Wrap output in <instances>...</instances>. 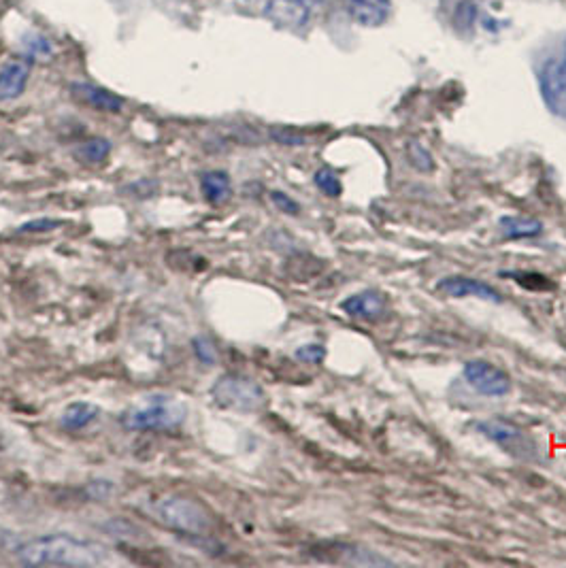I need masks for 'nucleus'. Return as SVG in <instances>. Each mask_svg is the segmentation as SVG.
<instances>
[{
	"label": "nucleus",
	"mask_w": 566,
	"mask_h": 568,
	"mask_svg": "<svg viewBox=\"0 0 566 568\" xmlns=\"http://www.w3.org/2000/svg\"><path fill=\"white\" fill-rule=\"evenodd\" d=\"M15 560L26 566H103L111 562L101 543L71 534H45L15 547Z\"/></svg>",
	"instance_id": "obj_1"
},
{
	"label": "nucleus",
	"mask_w": 566,
	"mask_h": 568,
	"mask_svg": "<svg viewBox=\"0 0 566 568\" xmlns=\"http://www.w3.org/2000/svg\"><path fill=\"white\" fill-rule=\"evenodd\" d=\"M147 513L162 528L179 534H192V537H203L213 526L207 507L181 494H164L154 498L147 507Z\"/></svg>",
	"instance_id": "obj_2"
},
{
	"label": "nucleus",
	"mask_w": 566,
	"mask_h": 568,
	"mask_svg": "<svg viewBox=\"0 0 566 568\" xmlns=\"http://www.w3.org/2000/svg\"><path fill=\"white\" fill-rule=\"evenodd\" d=\"M188 417V407L183 400L171 394H149L141 403L128 407L120 424L126 430L137 432H160V430H177Z\"/></svg>",
	"instance_id": "obj_3"
},
{
	"label": "nucleus",
	"mask_w": 566,
	"mask_h": 568,
	"mask_svg": "<svg viewBox=\"0 0 566 568\" xmlns=\"http://www.w3.org/2000/svg\"><path fill=\"white\" fill-rule=\"evenodd\" d=\"M211 396L215 403L235 411H258L264 405V390L254 379L228 373L213 383Z\"/></svg>",
	"instance_id": "obj_4"
},
{
	"label": "nucleus",
	"mask_w": 566,
	"mask_h": 568,
	"mask_svg": "<svg viewBox=\"0 0 566 568\" xmlns=\"http://www.w3.org/2000/svg\"><path fill=\"white\" fill-rule=\"evenodd\" d=\"M462 375H464L466 383H469V386L481 396L503 398V396L511 394V390H513L511 377L503 369H498V366H494L486 360L466 362Z\"/></svg>",
	"instance_id": "obj_5"
},
{
	"label": "nucleus",
	"mask_w": 566,
	"mask_h": 568,
	"mask_svg": "<svg viewBox=\"0 0 566 568\" xmlns=\"http://www.w3.org/2000/svg\"><path fill=\"white\" fill-rule=\"evenodd\" d=\"M547 109L566 118V62H547L539 75Z\"/></svg>",
	"instance_id": "obj_6"
},
{
	"label": "nucleus",
	"mask_w": 566,
	"mask_h": 568,
	"mask_svg": "<svg viewBox=\"0 0 566 568\" xmlns=\"http://www.w3.org/2000/svg\"><path fill=\"white\" fill-rule=\"evenodd\" d=\"M437 290L443 292L449 298H466V296H475L486 300V303L492 305H501L503 303V296L496 288H492L490 283L486 281H479L475 277H443L437 283Z\"/></svg>",
	"instance_id": "obj_7"
},
{
	"label": "nucleus",
	"mask_w": 566,
	"mask_h": 568,
	"mask_svg": "<svg viewBox=\"0 0 566 568\" xmlns=\"http://www.w3.org/2000/svg\"><path fill=\"white\" fill-rule=\"evenodd\" d=\"M264 13L275 26L286 30H298L309 20L311 0H269Z\"/></svg>",
	"instance_id": "obj_8"
},
{
	"label": "nucleus",
	"mask_w": 566,
	"mask_h": 568,
	"mask_svg": "<svg viewBox=\"0 0 566 568\" xmlns=\"http://www.w3.org/2000/svg\"><path fill=\"white\" fill-rule=\"evenodd\" d=\"M71 94L79 100V103L88 105L96 111H105V113H120L124 109V100L109 92L107 88L94 86V83L88 81H75L71 83Z\"/></svg>",
	"instance_id": "obj_9"
},
{
	"label": "nucleus",
	"mask_w": 566,
	"mask_h": 568,
	"mask_svg": "<svg viewBox=\"0 0 566 568\" xmlns=\"http://www.w3.org/2000/svg\"><path fill=\"white\" fill-rule=\"evenodd\" d=\"M386 296L377 290H364L360 294H354L345 298L341 303V311L354 320H377L386 313Z\"/></svg>",
	"instance_id": "obj_10"
},
{
	"label": "nucleus",
	"mask_w": 566,
	"mask_h": 568,
	"mask_svg": "<svg viewBox=\"0 0 566 568\" xmlns=\"http://www.w3.org/2000/svg\"><path fill=\"white\" fill-rule=\"evenodd\" d=\"M30 64L26 60H13L0 71V103L20 98L28 86Z\"/></svg>",
	"instance_id": "obj_11"
},
{
	"label": "nucleus",
	"mask_w": 566,
	"mask_h": 568,
	"mask_svg": "<svg viewBox=\"0 0 566 568\" xmlns=\"http://www.w3.org/2000/svg\"><path fill=\"white\" fill-rule=\"evenodd\" d=\"M349 15L366 28H377L390 18V0H347Z\"/></svg>",
	"instance_id": "obj_12"
},
{
	"label": "nucleus",
	"mask_w": 566,
	"mask_h": 568,
	"mask_svg": "<svg viewBox=\"0 0 566 568\" xmlns=\"http://www.w3.org/2000/svg\"><path fill=\"white\" fill-rule=\"evenodd\" d=\"M498 230L509 241H522V239H535L543 232V224L535 217L526 215H503L498 220Z\"/></svg>",
	"instance_id": "obj_13"
},
{
	"label": "nucleus",
	"mask_w": 566,
	"mask_h": 568,
	"mask_svg": "<svg viewBox=\"0 0 566 568\" xmlns=\"http://www.w3.org/2000/svg\"><path fill=\"white\" fill-rule=\"evenodd\" d=\"M201 192L213 207H222L232 198V179L226 171H205L201 175Z\"/></svg>",
	"instance_id": "obj_14"
},
{
	"label": "nucleus",
	"mask_w": 566,
	"mask_h": 568,
	"mask_svg": "<svg viewBox=\"0 0 566 568\" xmlns=\"http://www.w3.org/2000/svg\"><path fill=\"white\" fill-rule=\"evenodd\" d=\"M477 430L484 434L486 439H490L492 443L501 445V447H513V445L522 447V443H524V432L507 420L479 422Z\"/></svg>",
	"instance_id": "obj_15"
},
{
	"label": "nucleus",
	"mask_w": 566,
	"mask_h": 568,
	"mask_svg": "<svg viewBox=\"0 0 566 568\" xmlns=\"http://www.w3.org/2000/svg\"><path fill=\"white\" fill-rule=\"evenodd\" d=\"M98 417H101V407L79 400V403H71L62 411L60 426L66 430H83L94 424Z\"/></svg>",
	"instance_id": "obj_16"
},
{
	"label": "nucleus",
	"mask_w": 566,
	"mask_h": 568,
	"mask_svg": "<svg viewBox=\"0 0 566 568\" xmlns=\"http://www.w3.org/2000/svg\"><path fill=\"white\" fill-rule=\"evenodd\" d=\"M111 154V141L105 137H92L75 149V158L83 164H101Z\"/></svg>",
	"instance_id": "obj_17"
},
{
	"label": "nucleus",
	"mask_w": 566,
	"mask_h": 568,
	"mask_svg": "<svg viewBox=\"0 0 566 568\" xmlns=\"http://www.w3.org/2000/svg\"><path fill=\"white\" fill-rule=\"evenodd\" d=\"M313 183H315V186H318V190H322L330 198H339L343 194L341 177H339V173L335 169H330V166H322V169L315 171Z\"/></svg>",
	"instance_id": "obj_18"
},
{
	"label": "nucleus",
	"mask_w": 566,
	"mask_h": 568,
	"mask_svg": "<svg viewBox=\"0 0 566 568\" xmlns=\"http://www.w3.org/2000/svg\"><path fill=\"white\" fill-rule=\"evenodd\" d=\"M24 52L28 58H49L52 56V43L41 35H28L24 39Z\"/></svg>",
	"instance_id": "obj_19"
},
{
	"label": "nucleus",
	"mask_w": 566,
	"mask_h": 568,
	"mask_svg": "<svg viewBox=\"0 0 566 568\" xmlns=\"http://www.w3.org/2000/svg\"><path fill=\"white\" fill-rule=\"evenodd\" d=\"M192 349H194L196 358L201 360L203 364H207V366L215 364V360H218V349H215L213 343L207 337H203V334H201V337L192 339Z\"/></svg>",
	"instance_id": "obj_20"
},
{
	"label": "nucleus",
	"mask_w": 566,
	"mask_h": 568,
	"mask_svg": "<svg viewBox=\"0 0 566 568\" xmlns=\"http://www.w3.org/2000/svg\"><path fill=\"white\" fill-rule=\"evenodd\" d=\"M294 358L305 362V364H320V362H324V358H326V347L320 345V343L303 345V347L296 349Z\"/></svg>",
	"instance_id": "obj_21"
},
{
	"label": "nucleus",
	"mask_w": 566,
	"mask_h": 568,
	"mask_svg": "<svg viewBox=\"0 0 566 568\" xmlns=\"http://www.w3.org/2000/svg\"><path fill=\"white\" fill-rule=\"evenodd\" d=\"M124 194L128 196H137V198H149L158 192V181L152 179H141L137 183H128V186L122 188Z\"/></svg>",
	"instance_id": "obj_22"
},
{
	"label": "nucleus",
	"mask_w": 566,
	"mask_h": 568,
	"mask_svg": "<svg viewBox=\"0 0 566 568\" xmlns=\"http://www.w3.org/2000/svg\"><path fill=\"white\" fill-rule=\"evenodd\" d=\"M62 226L60 220H52V217H39V220H30L22 226H18V235H28V232H47V230H54Z\"/></svg>",
	"instance_id": "obj_23"
},
{
	"label": "nucleus",
	"mask_w": 566,
	"mask_h": 568,
	"mask_svg": "<svg viewBox=\"0 0 566 568\" xmlns=\"http://www.w3.org/2000/svg\"><path fill=\"white\" fill-rule=\"evenodd\" d=\"M409 156H411V164L415 169L420 171H430L432 169V156L426 147H422L420 143H411L409 145Z\"/></svg>",
	"instance_id": "obj_24"
},
{
	"label": "nucleus",
	"mask_w": 566,
	"mask_h": 568,
	"mask_svg": "<svg viewBox=\"0 0 566 568\" xmlns=\"http://www.w3.org/2000/svg\"><path fill=\"white\" fill-rule=\"evenodd\" d=\"M271 200H273V205L283 211V213H288V215H298V211H301V205L296 203V200L292 196H288L286 192H279V190H273L271 192Z\"/></svg>",
	"instance_id": "obj_25"
}]
</instances>
